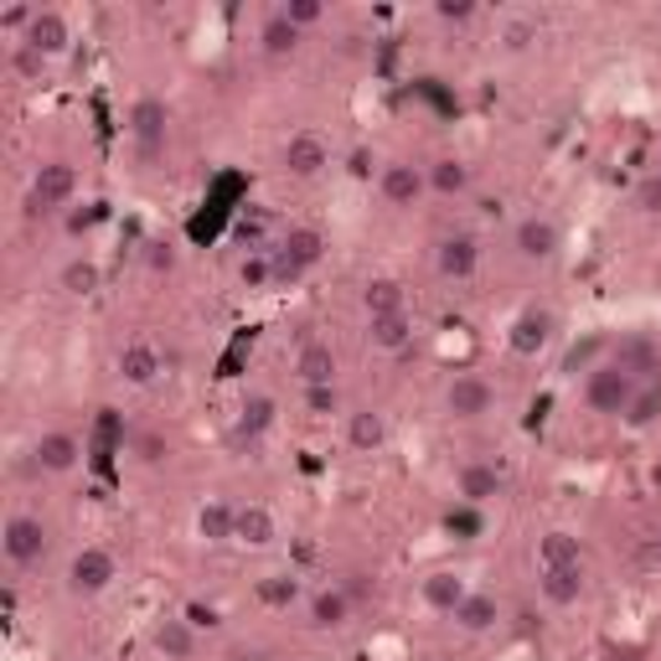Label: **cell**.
Here are the masks:
<instances>
[{
	"instance_id": "obj_18",
	"label": "cell",
	"mask_w": 661,
	"mask_h": 661,
	"mask_svg": "<svg viewBox=\"0 0 661 661\" xmlns=\"http://www.w3.org/2000/svg\"><path fill=\"white\" fill-rule=\"evenodd\" d=\"M274 538H279V522H274L270 507H258V501L238 507V532H233V542H243V548H270Z\"/></svg>"
},
{
	"instance_id": "obj_39",
	"label": "cell",
	"mask_w": 661,
	"mask_h": 661,
	"mask_svg": "<svg viewBox=\"0 0 661 661\" xmlns=\"http://www.w3.org/2000/svg\"><path fill=\"white\" fill-rule=\"evenodd\" d=\"M305 404H311V414H316V419L336 414V408H342V398H336V383H330V388H305Z\"/></svg>"
},
{
	"instance_id": "obj_22",
	"label": "cell",
	"mask_w": 661,
	"mask_h": 661,
	"mask_svg": "<svg viewBox=\"0 0 661 661\" xmlns=\"http://www.w3.org/2000/svg\"><path fill=\"white\" fill-rule=\"evenodd\" d=\"M362 305H367V321H383V316H404L408 301H404V285L398 279H367V289H362Z\"/></svg>"
},
{
	"instance_id": "obj_9",
	"label": "cell",
	"mask_w": 661,
	"mask_h": 661,
	"mask_svg": "<svg viewBox=\"0 0 661 661\" xmlns=\"http://www.w3.org/2000/svg\"><path fill=\"white\" fill-rule=\"evenodd\" d=\"M517 254L522 258H532V264H542V258H553L558 254V223L553 217H522L517 223Z\"/></svg>"
},
{
	"instance_id": "obj_17",
	"label": "cell",
	"mask_w": 661,
	"mask_h": 661,
	"mask_svg": "<svg viewBox=\"0 0 661 661\" xmlns=\"http://www.w3.org/2000/svg\"><path fill=\"white\" fill-rule=\"evenodd\" d=\"M295 373H301L305 388H330L336 383V352L326 342H305L301 357H295Z\"/></svg>"
},
{
	"instance_id": "obj_27",
	"label": "cell",
	"mask_w": 661,
	"mask_h": 661,
	"mask_svg": "<svg viewBox=\"0 0 661 661\" xmlns=\"http://www.w3.org/2000/svg\"><path fill=\"white\" fill-rule=\"evenodd\" d=\"M367 342L377 352H408L414 346V316H383V321H367Z\"/></svg>"
},
{
	"instance_id": "obj_10",
	"label": "cell",
	"mask_w": 661,
	"mask_h": 661,
	"mask_svg": "<svg viewBox=\"0 0 661 661\" xmlns=\"http://www.w3.org/2000/svg\"><path fill=\"white\" fill-rule=\"evenodd\" d=\"M424 186H429V176H424L419 165H408V161L383 165V196H388L393 207H414L424 196Z\"/></svg>"
},
{
	"instance_id": "obj_12",
	"label": "cell",
	"mask_w": 661,
	"mask_h": 661,
	"mask_svg": "<svg viewBox=\"0 0 661 661\" xmlns=\"http://www.w3.org/2000/svg\"><path fill=\"white\" fill-rule=\"evenodd\" d=\"M346 445L357 455H377L388 445V419L377 414V408H357V414H346Z\"/></svg>"
},
{
	"instance_id": "obj_42",
	"label": "cell",
	"mask_w": 661,
	"mask_h": 661,
	"mask_svg": "<svg viewBox=\"0 0 661 661\" xmlns=\"http://www.w3.org/2000/svg\"><path fill=\"white\" fill-rule=\"evenodd\" d=\"M135 455L145 460V466H161V460H165V439L161 435H140L135 439Z\"/></svg>"
},
{
	"instance_id": "obj_33",
	"label": "cell",
	"mask_w": 661,
	"mask_h": 661,
	"mask_svg": "<svg viewBox=\"0 0 661 661\" xmlns=\"http://www.w3.org/2000/svg\"><path fill=\"white\" fill-rule=\"evenodd\" d=\"M93 285H99V264H93V258H73V264L62 270V289H68V295H89Z\"/></svg>"
},
{
	"instance_id": "obj_11",
	"label": "cell",
	"mask_w": 661,
	"mask_h": 661,
	"mask_svg": "<svg viewBox=\"0 0 661 661\" xmlns=\"http://www.w3.org/2000/svg\"><path fill=\"white\" fill-rule=\"evenodd\" d=\"M27 47H37L42 58H58V52H68V42H73V31H68V21H62V11H37L31 16L27 37H21Z\"/></svg>"
},
{
	"instance_id": "obj_4",
	"label": "cell",
	"mask_w": 661,
	"mask_h": 661,
	"mask_svg": "<svg viewBox=\"0 0 661 661\" xmlns=\"http://www.w3.org/2000/svg\"><path fill=\"white\" fill-rule=\"evenodd\" d=\"M114 579H120V563H114L109 548H83V553H73V563H68V594H78V600L104 594Z\"/></svg>"
},
{
	"instance_id": "obj_23",
	"label": "cell",
	"mask_w": 661,
	"mask_h": 661,
	"mask_svg": "<svg viewBox=\"0 0 661 661\" xmlns=\"http://www.w3.org/2000/svg\"><path fill=\"white\" fill-rule=\"evenodd\" d=\"M279 254H285L289 264L305 274V270H316L321 258H326V238H321L316 227H289L285 243H279Z\"/></svg>"
},
{
	"instance_id": "obj_25",
	"label": "cell",
	"mask_w": 661,
	"mask_h": 661,
	"mask_svg": "<svg viewBox=\"0 0 661 661\" xmlns=\"http://www.w3.org/2000/svg\"><path fill=\"white\" fill-rule=\"evenodd\" d=\"M620 424L631 429V435H641V429H651V424H661V377L657 383H641L635 388V398L626 404V414H620Z\"/></svg>"
},
{
	"instance_id": "obj_44",
	"label": "cell",
	"mask_w": 661,
	"mask_h": 661,
	"mask_svg": "<svg viewBox=\"0 0 661 661\" xmlns=\"http://www.w3.org/2000/svg\"><path fill=\"white\" fill-rule=\"evenodd\" d=\"M89 223H93V212H73V217H68V227H73V233H83Z\"/></svg>"
},
{
	"instance_id": "obj_5",
	"label": "cell",
	"mask_w": 661,
	"mask_h": 661,
	"mask_svg": "<svg viewBox=\"0 0 661 661\" xmlns=\"http://www.w3.org/2000/svg\"><path fill=\"white\" fill-rule=\"evenodd\" d=\"M635 383L631 373H620L616 362H604V367H594L589 373V383H584V404L594 408V414H626V404L635 398Z\"/></svg>"
},
{
	"instance_id": "obj_2",
	"label": "cell",
	"mask_w": 661,
	"mask_h": 661,
	"mask_svg": "<svg viewBox=\"0 0 661 661\" xmlns=\"http://www.w3.org/2000/svg\"><path fill=\"white\" fill-rule=\"evenodd\" d=\"M78 196V171L68 161H47L37 165L31 176V192H27V217H52V212L73 207Z\"/></svg>"
},
{
	"instance_id": "obj_43",
	"label": "cell",
	"mask_w": 661,
	"mask_h": 661,
	"mask_svg": "<svg viewBox=\"0 0 661 661\" xmlns=\"http://www.w3.org/2000/svg\"><path fill=\"white\" fill-rule=\"evenodd\" d=\"M151 270H155V274H171V270H176V248H171V243H155V248H151Z\"/></svg>"
},
{
	"instance_id": "obj_14",
	"label": "cell",
	"mask_w": 661,
	"mask_h": 661,
	"mask_svg": "<svg viewBox=\"0 0 661 661\" xmlns=\"http://www.w3.org/2000/svg\"><path fill=\"white\" fill-rule=\"evenodd\" d=\"M330 165V151L321 135H289L285 145V171L289 176H321Z\"/></svg>"
},
{
	"instance_id": "obj_16",
	"label": "cell",
	"mask_w": 661,
	"mask_h": 661,
	"mask_svg": "<svg viewBox=\"0 0 661 661\" xmlns=\"http://www.w3.org/2000/svg\"><path fill=\"white\" fill-rule=\"evenodd\" d=\"M120 377L124 383H135V388H151L155 377H161V352H155L151 342L120 346Z\"/></svg>"
},
{
	"instance_id": "obj_45",
	"label": "cell",
	"mask_w": 661,
	"mask_h": 661,
	"mask_svg": "<svg viewBox=\"0 0 661 661\" xmlns=\"http://www.w3.org/2000/svg\"><path fill=\"white\" fill-rule=\"evenodd\" d=\"M657 171H661V165H657Z\"/></svg>"
},
{
	"instance_id": "obj_30",
	"label": "cell",
	"mask_w": 661,
	"mask_h": 661,
	"mask_svg": "<svg viewBox=\"0 0 661 661\" xmlns=\"http://www.w3.org/2000/svg\"><path fill=\"white\" fill-rule=\"evenodd\" d=\"M455 491L466 496V501H491V496L501 491V476H496V466L470 460V466H460V476H455Z\"/></svg>"
},
{
	"instance_id": "obj_8",
	"label": "cell",
	"mask_w": 661,
	"mask_h": 661,
	"mask_svg": "<svg viewBox=\"0 0 661 661\" xmlns=\"http://www.w3.org/2000/svg\"><path fill=\"white\" fill-rule=\"evenodd\" d=\"M31 460H37V470H52V476H68V470L83 460V445H78V435H68V429H47L42 439H37V450H31Z\"/></svg>"
},
{
	"instance_id": "obj_38",
	"label": "cell",
	"mask_w": 661,
	"mask_h": 661,
	"mask_svg": "<svg viewBox=\"0 0 661 661\" xmlns=\"http://www.w3.org/2000/svg\"><path fill=\"white\" fill-rule=\"evenodd\" d=\"M548 326H553V321L542 316V311L522 316V336H517V346H522V352H527V346H542V342H548Z\"/></svg>"
},
{
	"instance_id": "obj_28",
	"label": "cell",
	"mask_w": 661,
	"mask_h": 661,
	"mask_svg": "<svg viewBox=\"0 0 661 661\" xmlns=\"http://www.w3.org/2000/svg\"><path fill=\"white\" fill-rule=\"evenodd\" d=\"M258 47H264V58H295V47H301V27H289L279 11L264 16V27H258Z\"/></svg>"
},
{
	"instance_id": "obj_13",
	"label": "cell",
	"mask_w": 661,
	"mask_h": 661,
	"mask_svg": "<svg viewBox=\"0 0 661 661\" xmlns=\"http://www.w3.org/2000/svg\"><path fill=\"white\" fill-rule=\"evenodd\" d=\"M435 264H439V274H445V279H470V274H476V264H481V248H476V238H470V233H455V238L439 243Z\"/></svg>"
},
{
	"instance_id": "obj_32",
	"label": "cell",
	"mask_w": 661,
	"mask_h": 661,
	"mask_svg": "<svg viewBox=\"0 0 661 661\" xmlns=\"http://www.w3.org/2000/svg\"><path fill=\"white\" fill-rule=\"evenodd\" d=\"M429 186H435L439 196H460L470 186V165L455 161V155H445V161L429 165Z\"/></svg>"
},
{
	"instance_id": "obj_34",
	"label": "cell",
	"mask_w": 661,
	"mask_h": 661,
	"mask_svg": "<svg viewBox=\"0 0 661 661\" xmlns=\"http://www.w3.org/2000/svg\"><path fill=\"white\" fill-rule=\"evenodd\" d=\"M243 289H270L274 285V258L270 254H248L243 258V270H238Z\"/></svg>"
},
{
	"instance_id": "obj_36",
	"label": "cell",
	"mask_w": 661,
	"mask_h": 661,
	"mask_svg": "<svg viewBox=\"0 0 661 661\" xmlns=\"http://www.w3.org/2000/svg\"><path fill=\"white\" fill-rule=\"evenodd\" d=\"M11 68H16V78H27V83H42V73H47V58H42V52H37V47L16 42V52H11Z\"/></svg>"
},
{
	"instance_id": "obj_21",
	"label": "cell",
	"mask_w": 661,
	"mask_h": 661,
	"mask_svg": "<svg viewBox=\"0 0 661 661\" xmlns=\"http://www.w3.org/2000/svg\"><path fill=\"white\" fill-rule=\"evenodd\" d=\"M151 647L161 651L165 661H186V657H192V651H196V635H192V626H186V620L165 616V620H155Z\"/></svg>"
},
{
	"instance_id": "obj_1",
	"label": "cell",
	"mask_w": 661,
	"mask_h": 661,
	"mask_svg": "<svg viewBox=\"0 0 661 661\" xmlns=\"http://www.w3.org/2000/svg\"><path fill=\"white\" fill-rule=\"evenodd\" d=\"M165 140H171V109L155 93H140L130 104V145H135L140 165H155L165 155Z\"/></svg>"
},
{
	"instance_id": "obj_3",
	"label": "cell",
	"mask_w": 661,
	"mask_h": 661,
	"mask_svg": "<svg viewBox=\"0 0 661 661\" xmlns=\"http://www.w3.org/2000/svg\"><path fill=\"white\" fill-rule=\"evenodd\" d=\"M0 553H6V563H16V569H31V563H42L47 553V522L42 517H6V527H0Z\"/></svg>"
},
{
	"instance_id": "obj_26",
	"label": "cell",
	"mask_w": 661,
	"mask_h": 661,
	"mask_svg": "<svg viewBox=\"0 0 661 661\" xmlns=\"http://www.w3.org/2000/svg\"><path fill=\"white\" fill-rule=\"evenodd\" d=\"M569 563H584V548L573 532H542L538 538V569H569Z\"/></svg>"
},
{
	"instance_id": "obj_7",
	"label": "cell",
	"mask_w": 661,
	"mask_h": 661,
	"mask_svg": "<svg viewBox=\"0 0 661 661\" xmlns=\"http://www.w3.org/2000/svg\"><path fill=\"white\" fill-rule=\"evenodd\" d=\"M620 367V373H631L635 383H657L661 373V346L651 342V336H620L616 357H610Z\"/></svg>"
},
{
	"instance_id": "obj_29",
	"label": "cell",
	"mask_w": 661,
	"mask_h": 661,
	"mask_svg": "<svg viewBox=\"0 0 661 661\" xmlns=\"http://www.w3.org/2000/svg\"><path fill=\"white\" fill-rule=\"evenodd\" d=\"M311 620H316L321 631H342L346 620H352V594L346 589H321L316 600H311Z\"/></svg>"
},
{
	"instance_id": "obj_15",
	"label": "cell",
	"mask_w": 661,
	"mask_h": 661,
	"mask_svg": "<svg viewBox=\"0 0 661 661\" xmlns=\"http://www.w3.org/2000/svg\"><path fill=\"white\" fill-rule=\"evenodd\" d=\"M538 589H542V600L548 604H579L584 600V563H569V569H542V579H538Z\"/></svg>"
},
{
	"instance_id": "obj_19",
	"label": "cell",
	"mask_w": 661,
	"mask_h": 661,
	"mask_svg": "<svg viewBox=\"0 0 661 661\" xmlns=\"http://www.w3.org/2000/svg\"><path fill=\"white\" fill-rule=\"evenodd\" d=\"M419 594H424V604H429V610H439V616H455V604L470 594V584L460 579V573L439 569V573H429V579H424Z\"/></svg>"
},
{
	"instance_id": "obj_31",
	"label": "cell",
	"mask_w": 661,
	"mask_h": 661,
	"mask_svg": "<svg viewBox=\"0 0 661 661\" xmlns=\"http://www.w3.org/2000/svg\"><path fill=\"white\" fill-rule=\"evenodd\" d=\"M274 414H279V404H274L270 393H254V398H243V414H238V435L258 439L264 429L274 424Z\"/></svg>"
},
{
	"instance_id": "obj_24",
	"label": "cell",
	"mask_w": 661,
	"mask_h": 661,
	"mask_svg": "<svg viewBox=\"0 0 661 661\" xmlns=\"http://www.w3.org/2000/svg\"><path fill=\"white\" fill-rule=\"evenodd\" d=\"M496 620H501V604H496L491 594H481V589H470L466 600L455 604V626H460V631H470V635L491 631Z\"/></svg>"
},
{
	"instance_id": "obj_20",
	"label": "cell",
	"mask_w": 661,
	"mask_h": 661,
	"mask_svg": "<svg viewBox=\"0 0 661 661\" xmlns=\"http://www.w3.org/2000/svg\"><path fill=\"white\" fill-rule=\"evenodd\" d=\"M233 532H238V507H227V501H202V511H196V538L202 542H233Z\"/></svg>"
},
{
	"instance_id": "obj_40",
	"label": "cell",
	"mask_w": 661,
	"mask_h": 661,
	"mask_svg": "<svg viewBox=\"0 0 661 661\" xmlns=\"http://www.w3.org/2000/svg\"><path fill=\"white\" fill-rule=\"evenodd\" d=\"M435 16L445 21V27H466L470 16H476V6H470V0H439Z\"/></svg>"
},
{
	"instance_id": "obj_35",
	"label": "cell",
	"mask_w": 661,
	"mask_h": 661,
	"mask_svg": "<svg viewBox=\"0 0 661 661\" xmlns=\"http://www.w3.org/2000/svg\"><path fill=\"white\" fill-rule=\"evenodd\" d=\"M279 16H285L289 27H321V21H326V6H321V0H285V6H279Z\"/></svg>"
},
{
	"instance_id": "obj_6",
	"label": "cell",
	"mask_w": 661,
	"mask_h": 661,
	"mask_svg": "<svg viewBox=\"0 0 661 661\" xmlns=\"http://www.w3.org/2000/svg\"><path fill=\"white\" fill-rule=\"evenodd\" d=\"M491 404H496V388L481 373H455L450 388H445V408L455 419H481V414H491Z\"/></svg>"
},
{
	"instance_id": "obj_37",
	"label": "cell",
	"mask_w": 661,
	"mask_h": 661,
	"mask_svg": "<svg viewBox=\"0 0 661 661\" xmlns=\"http://www.w3.org/2000/svg\"><path fill=\"white\" fill-rule=\"evenodd\" d=\"M635 207L647 212V217H661V171L641 176V186H635Z\"/></svg>"
},
{
	"instance_id": "obj_41",
	"label": "cell",
	"mask_w": 661,
	"mask_h": 661,
	"mask_svg": "<svg viewBox=\"0 0 661 661\" xmlns=\"http://www.w3.org/2000/svg\"><path fill=\"white\" fill-rule=\"evenodd\" d=\"M527 42H538V27H532V21H511V27L501 31V47H507V52H522Z\"/></svg>"
}]
</instances>
